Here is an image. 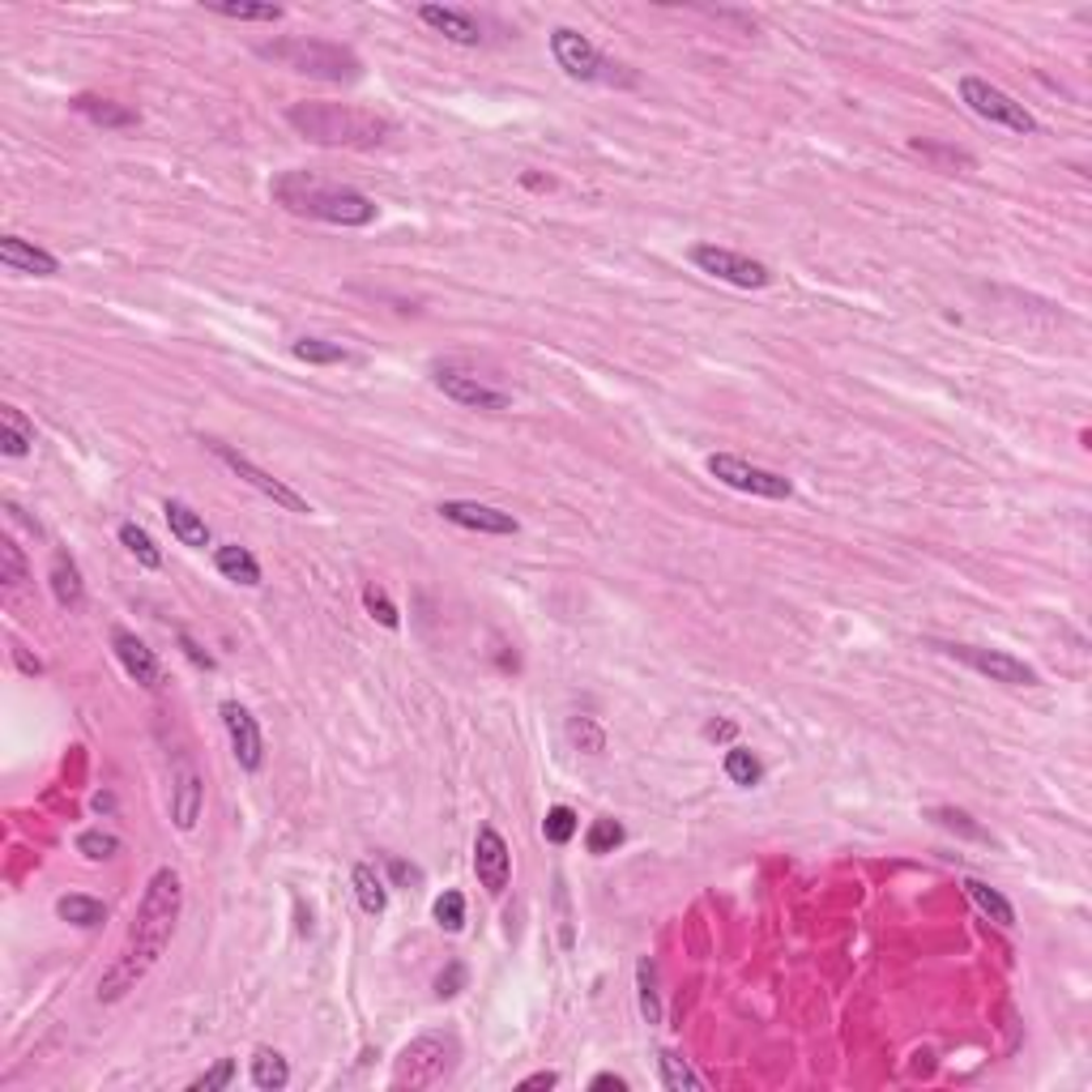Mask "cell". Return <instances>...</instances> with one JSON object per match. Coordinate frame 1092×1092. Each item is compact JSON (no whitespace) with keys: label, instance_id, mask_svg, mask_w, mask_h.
Segmentation results:
<instances>
[{"label":"cell","instance_id":"obj_47","mask_svg":"<svg viewBox=\"0 0 1092 1092\" xmlns=\"http://www.w3.org/2000/svg\"><path fill=\"white\" fill-rule=\"evenodd\" d=\"M389 876H393L397 884H410V888H414V884H422V870H418V866H410V862H401V858H393V862H389Z\"/></svg>","mask_w":1092,"mask_h":1092},{"label":"cell","instance_id":"obj_36","mask_svg":"<svg viewBox=\"0 0 1092 1092\" xmlns=\"http://www.w3.org/2000/svg\"><path fill=\"white\" fill-rule=\"evenodd\" d=\"M577 828H581V820H577L572 807H551V811H546V820H542V836L551 845H568L577 836Z\"/></svg>","mask_w":1092,"mask_h":1092},{"label":"cell","instance_id":"obj_10","mask_svg":"<svg viewBox=\"0 0 1092 1092\" xmlns=\"http://www.w3.org/2000/svg\"><path fill=\"white\" fill-rule=\"evenodd\" d=\"M209 449H213V457L223 462V466H227V470H231L240 483H248L252 491H261V495H265V500H274L278 508H286V512H299V516H307V512H312V504H307L299 491H290L282 478H274L269 470H261V466H257V462H248L244 453H236V449H227V445H209Z\"/></svg>","mask_w":1092,"mask_h":1092},{"label":"cell","instance_id":"obj_4","mask_svg":"<svg viewBox=\"0 0 1092 1092\" xmlns=\"http://www.w3.org/2000/svg\"><path fill=\"white\" fill-rule=\"evenodd\" d=\"M265 60L303 73V77H320V81H359L363 77V60L330 39H282V43H265L261 48Z\"/></svg>","mask_w":1092,"mask_h":1092},{"label":"cell","instance_id":"obj_15","mask_svg":"<svg viewBox=\"0 0 1092 1092\" xmlns=\"http://www.w3.org/2000/svg\"><path fill=\"white\" fill-rule=\"evenodd\" d=\"M440 516L462 525V529H474V533H516L521 521L504 508H491V504H478V500H445L440 504Z\"/></svg>","mask_w":1092,"mask_h":1092},{"label":"cell","instance_id":"obj_1","mask_svg":"<svg viewBox=\"0 0 1092 1092\" xmlns=\"http://www.w3.org/2000/svg\"><path fill=\"white\" fill-rule=\"evenodd\" d=\"M180 914H184V884L171 866H158L146 884V897L137 905V918L129 926V939H125L120 956L98 977V1003H116L129 991H137V981L163 960L167 943L175 939Z\"/></svg>","mask_w":1092,"mask_h":1092},{"label":"cell","instance_id":"obj_5","mask_svg":"<svg viewBox=\"0 0 1092 1092\" xmlns=\"http://www.w3.org/2000/svg\"><path fill=\"white\" fill-rule=\"evenodd\" d=\"M457 1058H462V1046H457L453 1033H422V1037H414L410 1046H401L389 1084H393V1088H410V1092L435 1088L440 1079L453 1075Z\"/></svg>","mask_w":1092,"mask_h":1092},{"label":"cell","instance_id":"obj_16","mask_svg":"<svg viewBox=\"0 0 1092 1092\" xmlns=\"http://www.w3.org/2000/svg\"><path fill=\"white\" fill-rule=\"evenodd\" d=\"M112 648H116V658H120V666H125V675L133 683H142V688H158L163 683V666L154 658V648H146V640H137L133 632L116 627L112 632Z\"/></svg>","mask_w":1092,"mask_h":1092},{"label":"cell","instance_id":"obj_31","mask_svg":"<svg viewBox=\"0 0 1092 1092\" xmlns=\"http://www.w3.org/2000/svg\"><path fill=\"white\" fill-rule=\"evenodd\" d=\"M205 14H213V18H227V22H282V5H248V0H240V5H205Z\"/></svg>","mask_w":1092,"mask_h":1092},{"label":"cell","instance_id":"obj_32","mask_svg":"<svg viewBox=\"0 0 1092 1092\" xmlns=\"http://www.w3.org/2000/svg\"><path fill=\"white\" fill-rule=\"evenodd\" d=\"M290 351H295V359L316 363V368H324V363H351V351H346V346L324 342V338H299Z\"/></svg>","mask_w":1092,"mask_h":1092},{"label":"cell","instance_id":"obj_40","mask_svg":"<svg viewBox=\"0 0 1092 1092\" xmlns=\"http://www.w3.org/2000/svg\"><path fill=\"white\" fill-rule=\"evenodd\" d=\"M636 981H640V1012H644V1020L658 1024L662 1020V1003H658V991H653V964L648 960L636 964Z\"/></svg>","mask_w":1092,"mask_h":1092},{"label":"cell","instance_id":"obj_7","mask_svg":"<svg viewBox=\"0 0 1092 1092\" xmlns=\"http://www.w3.org/2000/svg\"><path fill=\"white\" fill-rule=\"evenodd\" d=\"M939 648L947 653V658L964 662L968 671H977L981 679H991V683H1003V688H1037L1041 683V675L1024 658H1016V653L981 648V644H939Z\"/></svg>","mask_w":1092,"mask_h":1092},{"label":"cell","instance_id":"obj_24","mask_svg":"<svg viewBox=\"0 0 1092 1092\" xmlns=\"http://www.w3.org/2000/svg\"><path fill=\"white\" fill-rule=\"evenodd\" d=\"M35 445V427L18 414V406H5L0 410V453L5 457H26Z\"/></svg>","mask_w":1092,"mask_h":1092},{"label":"cell","instance_id":"obj_35","mask_svg":"<svg viewBox=\"0 0 1092 1092\" xmlns=\"http://www.w3.org/2000/svg\"><path fill=\"white\" fill-rule=\"evenodd\" d=\"M623 824L619 820H594L589 824V832H585V849L594 853V858H602V853H615L619 845H623Z\"/></svg>","mask_w":1092,"mask_h":1092},{"label":"cell","instance_id":"obj_42","mask_svg":"<svg viewBox=\"0 0 1092 1092\" xmlns=\"http://www.w3.org/2000/svg\"><path fill=\"white\" fill-rule=\"evenodd\" d=\"M435 922H440L449 935H457L466 926V897L462 892H445L440 901H435Z\"/></svg>","mask_w":1092,"mask_h":1092},{"label":"cell","instance_id":"obj_46","mask_svg":"<svg viewBox=\"0 0 1092 1092\" xmlns=\"http://www.w3.org/2000/svg\"><path fill=\"white\" fill-rule=\"evenodd\" d=\"M180 648L188 653V662H196L201 671H213V658H209V653H205V648H201V644H196L188 632H180Z\"/></svg>","mask_w":1092,"mask_h":1092},{"label":"cell","instance_id":"obj_39","mask_svg":"<svg viewBox=\"0 0 1092 1092\" xmlns=\"http://www.w3.org/2000/svg\"><path fill=\"white\" fill-rule=\"evenodd\" d=\"M568 738H572L581 751H589V755H602V751H606V734H602V726L589 721V717H572V721H568Z\"/></svg>","mask_w":1092,"mask_h":1092},{"label":"cell","instance_id":"obj_41","mask_svg":"<svg viewBox=\"0 0 1092 1092\" xmlns=\"http://www.w3.org/2000/svg\"><path fill=\"white\" fill-rule=\"evenodd\" d=\"M0 581H5V585H22L26 581V560H22L14 538H0Z\"/></svg>","mask_w":1092,"mask_h":1092},{"label":"cell","instance_id":"obj_26","mask_svg":"<svg viewBox=\"0 0 1092 1092\" xmlns=\"http://www.w3.org/2000/svg\"><path fill=\"white\" fill-rule=\"evenodd\" d=\"M658 1075H662V1088H671V1092H704L709 1084L692 1071V1062L688 1058H679L675 1050H662L658 1054Z\"/></svg>","mask_w":1092,"mask_h":1092},{"label":"cell","instance_id":"obj_14","mask_svg":"<svg viewBox=\"0 0 1092 1092\" xmlns=\"http://www.w3.org/2000/svg\"><path fill=\"white\" fill-rule=\"evenodd\" d=\"M551 56H556V64L572 77V81H598V73H602V52L581 35V31H572V26H560V31H551Z\"/></svg>","mask_w":1092,"mask_h":1092},{"label":"cell","instance_id":"obj_27","mask_svg":"<svg viewBox=\"0 0 1092 1092\" xmlns=\"http://www.w3.org/2000/svg\"><path fill=\"white\" fill-rule=\"evenodd\" d=\"M964 892H968V901L986 914L991 922H999V926H1016V909H1012V901L999 892V888H991V884H981V880H968L964 884Z\"/></svg>","mask_w":1092,"mask_h":1092},{"label":"cell","instance_id":"obj_2","mask_svg":"<svg viewBox=\"0 0 1092 1092\" xmlns=\"http://www.w3.org/2000/svg\"><path fill=\"white\" fill-rule=\"evenodd\" d=\"M286 125L303 142L330 146V150H372L397 133L389 116L368 112V107H355V102H290Z\"/></svg>","mask_w":1092,"mask_h":1092},{"label":"cell","instance_id":"obj_43","mask_svg":"<svg viewBox=\"0 0 1092 1092\" xmlns=\"http://www.w3.org/2000/svg\"><path fill=\"white\" fill-rule=\"evenodd\" d=\"M231 1075H236V1058H218V1067H213V1071H205L201 1079H192L188 1088H192V1092H218V1088H227V1084H231Z\"/></svg>","mask_w":1092,"mask_h":1092},{"label":"cell","instance_id":"obj_11","mask_svg":"<svg viewBox=\"0 0 1092 1092\" xmlns=\"http://www.w3.org/2000/svg\"><path fill=\"white\" fill-rule=\"evenodd\" d=\"M431 380L449 401L470 406V410H508L512 406V397L504 389H491L487 380H478L474 372H462V368H435Z\"/></svg>","mask_w":1092,"mask_h":1092},{"label":"cell","instance_id":"obj_13","mask_svg":"<svg viewBox=\"0 0 1092 1092\" xmlns=\"http://www.w3.org/2000/svg\"><path fill=\"white\" fill-rule=\"evenodd\" d=\"M218 713H223V726H227V738H231V751L240 759V769L257 773L265 764V738H261L257 717L244 704H236V700H223V709H218Z\"/></svg>","mask_w":1092,"mask_h":1092},{"label":"cell","instance_id":"obj_45","mask_svg":"<svg viewBox=\"0 0 1092 1092\" xmlns=\"http://www.w3.org/2000/svg\"><path fill=\"white\" fill-rule=\"evenodd\" d=\"M914 150H918V154H926V158H935V163L973 167V158H968V154H960V150H943V146H930V142H914Z\"/></svg>","mask_w":1092,"mask_h":1092},{"label":"cell","instance_id":"obj_37","mask_svg":"<svg viewBox=\"0 0 1092 1092\" xmlns=\"http://www.w3.org/2000/svg\"><path fill=\"white\" fill-rule=\"evenodd\" d=\"M77 853H81V858H90V862H107V858H116V853H120V836L102 832V828H90V832H81V836H77Z\"/></svg>","mask_w":1092,"mask_h":1092},{"label":"cell","instance_id":"obj_18","mask_svg":"<svg viewBox=\"0 0 1092 1092\" xmlns=\"http://www.w3.org/2000/svg\"><path fill=\"white\" fill-rule=\"evenodd\" d=\"M201 807H205V786L196 777V769L180 764L175 777H171V820L180 832H192L196 820H201Z\"/></svg>","mask_w":1092,"mask_h":1092},{"label":"cell","instance_id":"obj_48","mask_svg":"<svg viewBox=\"0 0 1092 1092\" xmlns=\"http://www.w3.org/2000/svg\"><path fill=\"white\" fill-rule=\"evenodd\" d=\"M560 1084V1075L556 1071H533V1075H525L521 1079V1088H556Z\"/></svg>","mask_w":1092,"mask_h":1092},{"label":"cell","instance_id":"obj_21","mask_svg":"<svg viewBox=\"0 0 1092 1092\" xmlns=\"http://www.w3.org/2000/svg\"><path fill=\"white\" fill-rule=\"evenodd\" d=\"M48 581H52V598L64 606V610H77L86 602V581H81V568L69 551H56L52 556V568H48Z\"/></svg>","mask_w":1092,"mask_h":1092},{"label":"cell","instance_id":"obj_3","mask_svg":"<svg viewBox=\"0 0 1092 1092\" xmlns=\"http://www.w3.org/2000/svg\"><path fill=\"white\" fill-rule=\"evenodd\" d=\"M274 201L282 209H290L295 218H312V223H330V227H372L380 209L372 196H363L359 188H342V184H324L307 171H282L269 184Z\"/></svg>","mask_w":1092,"mask_h":1092},{"label":"cell","instance_id":"obj_25","mask_svg":"<svg viewBox=\"0 0 1092 1092\" xmlns=\"http://www.w3.org/2000/svg\"><path fill=\"white\" fill-rule=\"evenodd\" d=\"M252 1084H257L261 1092H282V1088L290 1084L286 1058H282L278 1050H269V1046H257V1050H252Z\"/></svg>","mask_w":1092,"mask_h":1092},{"label":"cell","instance_id":"obj_33","mask_svg":"<svg viewBox=\"0 0 1092 1092\" xmlns=\"http://www.w3.org/2000/svg\"><path fill=\"white\" fill-rule=\"evenodd\" d=\"M926 815H930L939 828L956 832V836H968V841H991V832L981 828V824H973V815H968V811H960V807H930Z\"/></svg>","mask_w":1092,"mask_h":1092},{"label":"cell","instance_id":"obj_17","mask_svg":"<svg viewBox=\"0 0 1092 1092\" xmlns=\"http://www.w3.org/2000/svg\"><path fill=\"white\" fill-rule=\"evenodd\" d=\"M418 22H427L435 35H445L457 48H478L483 43V26L466 14V10H449V5H418Z\"/></svg>","mask_w":1092,"mask_h":1092},{"label":"cell","instance_id":"obj_9","mask_svg":"<svg viewBox=\"0 0 1092 1092\" xmlns=\"http://www.w3.org/2000/svg\"><path fill=\"white\" fill-rule=\"evenodd\" d=\"M692 265L717 282H730V286H742V290H764L773 282V269L764 261H751L742 252H730L721 244H696L692 248Z\"/></svg>","mask_w":1092,"mask_h":1092},{"label":"cell","instance_id":"obj_29","mask_svg":"<svg viewBox=\"0 0 1092 1092\" xmlns=\"http://www.w3.org/2000/svg\"><path fill=\"white\" fill-rule=\"evenodd\" d=\"M355 897H359L363 914H372V918L389 909V888H384V880L376 876V870H372L368 862H359V866H355Z\"/></svg>","mask_w":1092,"mask_h":1092},{"label":"cell","instance_id":"obj_22","mask_svg":"<svg viewBox=\"0 0 1092 1092\" xmlns=\"http://www.w3.org/2000/svg\"><path fill=\"white\" fill-rule=\"evenodd\" d=\"M213 564H218V572H223L227 581H236V585H248V589L261 585V564H257V556L248 551V546H240V542L213 546Z\"/></svg>","mask_w":1092,"mask_h":1092},{"label":"cell","instance_id":"obj_8","mask_svg":"<svg viewBox=\"0 0 1092 1092\" xmlns=\"http://www.w3.org/2000/svg\"><path fill=\"white\" fill-rule=\"evenodd\" d=\"M704 466H709V474H713L717 483H726V487H734V491H742V495H759V500H790V495H794V483H790L786 474L764 470V466H751V462H742V457H734V453H713Z\"/></svg>","mask_w":1092,"mask_h":1092},{"label":"cell","instance_id":"obj_23","mask_svg":"<svg viewBox=\"0 0 1092 1092\" xmlns=\"http://www.w3.org/2000/svg\"><path fill=\"white\" fill-rule=\"evenodd\" d=\"M73 112H81L90 125H102V129H133L137 125V112H129V107H120L112 98H94V94H77Z\"/></svg>","mask_w":1092,"mask_h":1092},{"label":"cell","instance_id":"obj_30","mask_svg":"<svg viewBox=\"0 0 1092 1092\" xmlns=\"http://www.w3.org/2000/svg\"><path fill=\"white\" fill-rule=\"evenodd\" d=\"M120 542H125V551H129L142 568H163V551L154 546L150 529H142L137 521H125V525H120Z\"/></svg>","mask_w":1092,"mask_h":1092},{"label":"cell","instance_id":"obj_6","mask_svg":"<svg viewBox=\"0 0 1092 1092\" xmlns=\"http://www.w3.org/2000/svg\"><path fill=\"white\" fill-rule=\"evenodd\" d=\"M960 98H964V107H968L973 116L991 120V125H999V129H1008V133H1020V137L1041 133L1037 116L1029 112L1024 102H1016L1008 90L991 86L986 77H977V73H964V77H960Z\"/></svg>","mask_w":1092,"mask_h":1092},{"label":"cell","instance_id":"obj_28","mask_svg":"<svg viewBox=\"0 0 1092 1092\" xmlns=\"http://www.w3.org/2000/svg\"><path fill=\"white\" fill-rule=\"evenodd\" d=\"M56 918H60V922H73V926H81V930H90V926L107 922V905L94 901V897L73 892V897H60V901H56Z\"/></svg>","mask_w":1092,"mask_h":1092},{"label":"cell","instance_id":"obj_34","mask_svg":"<svg viewBox=\"0 0 1092 1092\" xmlns=\"http://www.w3.org/2000/svg\"><path fill=\"white\" fill-rule=\"evenodd\" d=\"M726 777L734 782V786H755L759 777H764V764L755 759V751H747V747H730L726 751Z\"/></svg>","mask_w":1092,"mask_h":1092},{"label":"cell","instance_id":"obj_50","mask_svg":"<svg viewBox=\"0 0 1092 1092\" xmlns=\"http://www.w3.org/2000/svg\"><path fill=\"white\" fill-rule=\"evenodd\" d=\"M589 1088H615V1092H627V1079H623V1075L602 1071V1075H594V1079H589Z\"/></svg>","mask_w":1092,"mask_h":1092},{"label":"cell","instance_id":"obj_12","mask_svg":"<svg viewBox=\"0 0 1092 1092\" xmlns=\"http://www.w3.org/2000/svg\"><path fill=\"white\" fill-rule=\"evenodd\" d=\"M474 876H478V884H483L491 897H500V892L508 888V880H512L508 841H504L491 824H483L478 836H474Z\"/></svg>","mask_w":1092,"mask_h":1092},{"label":"cell","instance_id":"obj_44","mask_svg":"<svg viewBox=\"0 0 1092 1092\" xmlns=\"http://www.w3.org/2000/svg\"><path fill=\"white\" fill-rule=\"evenodd\" d=\"M462 986H466V964H449L440 977H435V995H440V999L462 995Z\"/></svg>","mask_w":1092,"mask_h":1092},{"label":"cell","instance_id":"obj_19","mask_svg":"<svg viewBox=\"0 0 1092 1092\" xmlns=\"http://www.w3.org/2000/svg\"><path fill=\"white\" fill-rule=\"evenodd\" d=\"M0 261H5L14 274H35V278H56L60 274V261L18 236H5L0 240Z\"/></svg>","mask_w":1092,"mask_h":1092},{"label":"cell","instance_id":"obj_20","mask_svg":"<svg viewBox=\"0 0 1092 1092\" xmlns=\"http://www.w3.org/2000/svg\"><path fill=\"white\" fill-rule=\"evenodd\" d=\"M163 516H167L171 538H175L180 546H188V551H205V546H209V525H205V516L192 512L184 500H167V504H163Z\"/></svg>","mask_w":1092,"mask_h":1092},{"label":"cell","instance_id":"obj_38","mask_svg":"<svg viewBox=\"0 0 1092 1092\" xmlns=\"http://www.w3.org/2000/svg\"><path fill=\"white\" fill-rule=\"evenodd\" d=\"M363 606H368V615H372L380 627H389V632L401 623V610L389 602V594H384L380 585H368V589H363Z\"/></svg>","mask_w":1092,"mask_h":1092},{"label":"cell","instance_id":"obj_49","mask_svg":"<svg viewBox=\"0 0 1092 1092\" xmlns=\"http://www.w3.org/2000/svg\"><path fill=\"white\" fill-rule=\"evenodd\" d=\"M734 730H738L734 721H709V726H704V738H713V742L721 738V742H726V738H734Z\"/></svg>","mask_w":1092,"mask_h":1092}]
</instances>
